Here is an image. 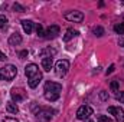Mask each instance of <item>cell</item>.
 Masks as SVG:
<instances>
[{
  "mask_svg": "<svg viewBox=\"0 0 124 122\" xmlns=\"http://www.w3.org/2000/svg\"><path fill=\"white\" fill-rule=\"evenodd\" d=\"M25 73L28 76V82L31 88H36L39 85V82L42 81V72L39 70V66L35 63H29L25 68Z\"/></svg>",
  "mask_w": 124,
  "mask_h": 122,
  "instance_id": "6da1fadb",
  "label": "cell"
},
{
  "mask_svg": "<svg viewBox=\"0 0 124 122\" xmlns=\"http://www.w3.org/2000/svg\"><path fill=\"white\" fill-rule=\"evenodd\" d=\"M54 114H55V111L51 109V108H39V109H36L35 116L40 122H48V121H51V118L54 116Z\"/></svg>",
  "mask_w": 124,
  "mask_h": 122,
  "instance_id": "277c9868",
  "label": "cell"
},
{
  "mask_svg": "<svg viewBox=\"0 0 124 122\" xmlns=\"http://www.w3.org/2000/svg\"><path fill=\"white\" fill-rule=\"evenodd\" d=\"M93 114H94L93 108H91V106H88V105H84V106H81V108L77 111V118L84 121V119H88Z\"/></svg>",
  "mask_w": 124,
  "mask_h": 122,
  "instance_id": "ba28073f",
  "label": "cell"
},
{
  "mask_svg": "<svg viewBox=\"0 0 124 122\" xmlns=\"http://www.w3.org/2000/svg\"><path fill=\"white\" fill-rule=\"evenodd\" d=\"M10 96H12L13 102H22L26 99V92L23 88H13L10 92Z\"/></svg>",
  "mask_w": 124,
  "mask_h": 122,
  "instance_id": "52a82bcc",
  "label": "cell"
},
{
  "mask_svg": "<svg viewBox=\"0 0 124 122\" xmlns=\"http://www.w3.org/2000/svg\"><path fill=\"white\" fill-rule=\"evenodd\" d=\"M6 59H7V56H6L3 52H0V61H6Z\"/></svg>",
  "mask_w": 124,
  "mask_h": 122,
  "instance_id": "f1b7e54d",
  "label": "cell"
},
{
  "mask_svg": "<svg viewBox=\"0 0 124 122\" xmlns=\"http://www.w3.org/2000/svg\"><path fill=\"white\" fill-rule=\"evenodd\" d=\"M22 26H23V30H25V33L31 34L32 30H33V26H35V23H33L32 20H22Z\"/></svg>",
  "mask_w": 124,
  "mask_h": 122,
  "instance_id": "4fadbf2b",
  "label": "cell"
},
{
  "mask_svg": "<svg viewBox=\"0 0 124 122\" xmlns=\"http://www.w3.org/2000/svg\"><path fill=\"white\" fill-rule=\"evenodd\" d=\"M93 32H94V34H95V36H98V37L104 34V29H102L101 26H95V27L93 29Z\"/></svg>",
  "mask_w": 124,
  "mask_h": 122,
  "instance_id": "ac0fdd59",
  "label": "cell"
},
{
  "mask_svg": "<svg viewBox=\"0 0 124 122\" xmlns=\"http://www.w3.org/2000/svg\"><path fill=\"white\" fill-rule=\"evenodd\" d=\"M114 72V65H111L108 69H107V75H110V73H113Z\"/></svg>",
  "mask_w": 124,
  "mask_h": 122,
  "instance_id": "83f0119b",
  "label": "cell"
},
{
  "mask_svg": "<svg viewBox=\"0 0 124 122\" xmlns=\"http://www.w3.org/2000/svg\"><path fill=\"white\" fill-rule=\"evenodd\" d=\"M26 56H28V50H22V52L19 53V58H20V59H25Z\"/></svg>",
  "mask_w": 124,
  "mask_h": 122,
  "instance_id": "484cf974",
  "label": "cell"
},
{
  "mask_svg": "<svg viewBox=\"0 0 124 122\" xmlns=\"http://www.w3.org/2000/svg\"><path fill=\"white\" fill-rule=\"evenodd\" d=\"M114 30H116V33H118V34H124V23L116 25L114 26Z\"/></svg>",
  "mask_w": 124,
  "mask_h": 122,
  "instance_id": "e0dca14e",
  "label": "cell"
},
{
  "mask_svg": "<svg viewBox=\"0 0 124 122\" xmlns=\"http://www.w3.org/2000/svg\"><path fill=\"white\" fill-rule=\"evenodd\" d=\"M108 112L111 115H114V118H116L117 122H124V109L123 108H120V106H110Z\"/></svg>",
  "mask_w": 124,
  "mask_h": 122,
  "instance_id": "9c48e42d",
  "label": "cell"
},
{
  "mask_svg": "<svg viewBox=\"0 0 124 122\" xmlns=\"http://www.w3.org/2000/svg\"><path fill=\"white\" fill-rule=\"evenodd\" d=\"M3 122H19V121H17L16 118H4Z\"/></svg>",
  "mask_w": 124,
  "mask_h": 122,
  "instance_id": "4316f807",
  "label": "cell"
},
{
  "mask_svg": "<svg viewBox=\"0 0 124 122\" xmlns=\"http://www.w3.org/2000/svg\"><path fill=\"white\" fill-rule=\"evenodd\" d=\"M13 9H15V10H19V12H25V9H23L20 4H17V3H15V4H13Z\"/></svg>",
  "mask_w": 124,
  "mask_h": 122,
  "instance_id": "d4e9b609",
  "label": "cell"
},
{
  "mask_svg": "<svg viewBox=\"0 0 124 122\" xmlns=\"http://www.w3.org/2000/svg\"><path fill=\"white\" fill-rule=\"evenodd\" d=\"M123 46H124V42H123Z\"/></svg>",
  "mask_w": 124,
  "mask_h": 122,
  "instance_id": "4dcf8cb0",
  "label": "cell"
},
{
  "mask_svg": "<svg viewBox=\"0 0 124 122\" xmlns=\"http://www.w3.org/2000/svg\"><path fill=\"white\" fill-rule=\"evenodd\" d=\"M16 75H17V69L13 65H6V66L0 68V79L1 81L10 82V81H13L16 78Z\"/></svg>",
  "mask_w": 124,
  "mask_h": 122,
  "instance_id": "3957f363",
  "label": "cell"
},
{
  "mask_svg": "<svg viewBox=\"0 0 124 122\" xmlns=\"http://www.w3.org/2000/svg\"><path fill=\"white\" fill-rule=\"evenodd\" d=\"M110 88H111L113 91H118V81H113V82L110 83Z\"/></svg>",
  "mask_w": 124,
  "mask_h": 122,
  "instance_id": "7402d4cb",
  "label": "cell"
},
{
  "mask_svg": "<svg viewBox=\"0 0 124 122\" xmlns=\"http://www.w3.org/2000/svg\"><path fill=\"white\" fill-rule=\"evenodd\" d=\"M52 66H54V59L52 58H43L42 59V68H43V70L49 72L52 69Z\"/></svg>",
  "mask_w": 124,
  "mask_h": 122,
  "instance_id": "7c38bea8",
  "label": "cell"
},
{
  "mask_svg": "<svg viewBox=\"0 0 124 122\" xmlns=\"http://www.w3.org/2000/svg\"><path fill=\"white\" fill-rule=\"evenodd\" d=\"M7 22H9V20H7V17L1 14V16H0V29H4V27L7 26Z\"/></svg>",
  "mask_w": 124,
  "mask_h": 122,
  "instance_id": "ffe728a7",
  "label": "cell"
},
{
  "mask_svg": "<svg viewBox=\"0 0 124 122\" xmlns=\"http://www.w3.org/2000/svg\"><path fill=\"white\" fill-rule=\"evenodd\" d=\"M100 98H101L102 101H107V99H108V93L105 91H101L100 92Z\"/></svg>",
  "mask_w": 124,
  "mask_h": 122,
  "instance_id": "603a6c76",
  "label": "cell"
},
{
  "mask_svg": "<svg viewBox=\"0 0 124 122\" xmlns=\"http://www.w3.org/2000/svg\"><path fill=\"white\" fill-rule=\"evenodd\" d=\"M6 109H7V112H9V114H17V112H19L17 105H16V103H13V102H9V103L6 105Z\"/></svg>",
  "mask_w": 124,
  "mask_h": 122,
  "instance_id": "2e32d148",
  "label": "cell"
},
{
  "mask_svg": "<svg viewBox=\"0 0 124 122\" xmlns=\"http://www.w3.org/2000/svg\"><path fill=\"white\" fill-rule=\"evenodd\" d=\"M77 34H78V32L77 30H74V29H68L66 33H65V36H63V40H65V42H69V40H71L72 37H75Z\"/></svg>",
  "mask_w": 124,
  "mask_h": 122,
  "instance_id": "9a60e30c",
  "label": "cell"
},
{
  "mask_svg": "<svg viewBox=\"0 0 124 122\" xmlns=\"http://www.w3.org/2000/svg\"><path fill=\"white\" fill-rule=\"evenodd\" d=\"M117 101H118L120 103H124V91L120 92V93L117 95Z\"/></svg>",
  "mask_w": 124,
  "mask_h": 122,
  "instance_id": "cb8c5ba5",
  "label": "cell"
},
{
  "mask_svg": "<svg viewBox=\"0 0 124 122\" xmlns=\"http://www.w3.org/2000/svg\"><path fill=\"white\" fill-rule=\"evenodd\" d=\"M97 122H113V121H111V118L107 116V115H100V116L97 118Z\"/></svg>",
  "mask_w": 124,
  "mask_h": 122,
  "instance_id": "44dd1931",
  "label": "cell"
},
{
  "mask_svg": "<svg viewBox=\"0 0 124 122\" xmlns=\"http://www.w3.org/2000/svg\"><path fill=\"white\" fill-rule=\"evenodd\" d=\"M58 34H59V26L52 25V26L48 27V30L45 33V37H46V39H55Z\"/></svg>",
  "mask_w": 124,
  "mask_h": 122,
  "instance_id": "30bf717a",
  "label": "cell"
},
{
  "mask_svg": "<svg viewBox=\"0 0 124 122\" xmlns=\"http://www.w3.org/2000/svg\"><path fill=\"white\" fill-rule=\"evenodd\" d=\"M68 70H69V62L66 61V59H61V61L56 62V65H55V73L59 78H63L68 73Z\"/></svg>",
  "mask_w": 124,
  "mask_h": 122,
  "instance_id": "5b68a950",
  "label": "cell"
},
{
  "mask_svg": "<svg viewBox=\"0 0 124 122\" xmlns=\"http://www.w3.org/2000/svg\"><path fill=\"white\" fill-rule=\"evenodd\" d=\"M65 19L69 22H74V23H81L84 20V14L79 10H69L65 13Z\"/></svg>",
  "mask_w": 124,
  "mask_h": 122,
  "instance_id": "8992f818",
  "label": "cell"
},
{
  "mask_svg": "<svg viewBox=\"0 0 124 122\" xmlns=\"http://www.w3.org/2000/svg\"><path fill=\"white\" fill-rule=\"evenodd\" d=\"M87 122H93V121H87Z\"/></svg>",
  "mask_w": 124,
  "mask_h": 122,
  "instance_id": "f546056e",
  "label": "cell"
},
{
  "mask_svg": "<svg viewBox=\"0 0 124 122\" xmlns=\"http://www.w3.org/2000/svg\"><path fill=\"white\" fill-rule=\"evenodd\" d=\"M54 55H56V49H54V47H46V49H43V50L40 52L42 59H43V58H52Z\"/></svg>",
  "mask_w": 124,
  "mask_h": 122,
  "instance_id": "5bb4252c",
  "label": "cell"
},
{
  "mask_svg": "<svg viewBox=\"0 0 124 122\" xmlns=\"http://www.w3.org/2000/svg\"><path fill=\"white\" fill-rule=\"evenodd\" d=\"M20 43H22V36L17 32H15L13 34H10V37H9V45L10 46H17Z\"/></svg>",
  "mask_w": 124,
  "mask_h": 122,
  "instance_id": "8fae6325",
  "label": "cell"
},
{
  "mask_svg": "<svg viewBox=\"0 0 124 122\" xmlns=\"http://www.w3.org/2000/svg\"><path fill=\"white\" fill-rule=\"evenodd\" d=\"M62 92V85L61 83H56V82H46L45 83V89H43V95H45V99L49 101V102H55L59 99Z\"/></svg>",
  "mask_w": 124,
  "mask_h": 122,
  "instance_id": "7a4b0ae2",
  "label": "cell"
},
{
  "mask_svg": "<svg viewBox=\"0 0 124 122\" xmlns=\"http://www.w3.org/2000/svg\"><path fill=\"white\" fill-rule=\"evenodd\" d=\"M35 27H36V33H38V36H40V37H45V33H43V27H42V25H35Z\"/></svg>",
  "mask_w": 124,
  "mask_h": 122,
  "instance_id": "d6986e66",
  "label": "cell"
}]
</instances>
